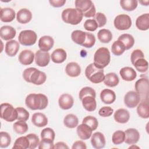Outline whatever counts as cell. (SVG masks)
<instances>
[{"mask_svg":"<svg viewBox=\"0 0 149 149\" xmlns=\"http://www.w3.org/2000/svg\"><path fill=\"white\" fill-rule=\"evenodd\" d=\"M13 129L16 133L23 134L27 132L29 129V127L28 125L25 121L18 120L14 123L13 125Z\"/></svg>","mask_w":149,"mask_h":149,"instance_id":"41","label":"cell"},{"mask_svg":"<svg viewBox=\"0 0 149 149\" xmlns=\"http://www.w3.org/2000/svg\"><path fill=\"white\" fill-rule=\"evenodd\" d=\"M54 141L46 140L41 139L38 144V148L39 149H51L54 148Z\"/></svg>","mask_w":149,"mask_h":149,"instance_id":"52","label":"cell"},{"mask_svg":"<svg viewBox=\"0 0 149 149\" xmlns=\"http://www.w3.org/2000/svg\"><path fill=\"white\" fill-rule=\"evenodd\" d=\"M126 50L124 44L120 41L117 40L113 42L111 47V51L113 55L120 56L123 54Z\"/></svg>","mask_w":149,"mask_h":149,"instance_id":"40","label":"cell"},{"mask_svg":"<svg viewBox=\"0 0 149 149\" xmlns=\"http://www.w3.org/2000/svg\"><path fill=\"white\" fill-rule=\"evenodd\" d=\"M71 38L73 42L82 46L86 41V32L79 30H74L71 34Z\"/></svg>","mask_w":149,"mask_h":149,"instance_id":"33","label":"cell"},{"mask_svg":"<svg viewBox=\"0 0 149 149\" xmlns=\"http://www.w3.org/2000/svg\"><path fill=\"white\" fill-rule=\"evenodd\" d=\"M113 112V109L110 107H103L100 109L98 111V114L102 117H109Z\"/></svg>","mask_w":149,"mask_h":149,"instance_id":"53","label":"cell"},{"mask_svg":"<svg viewBox=\"0 0 149 149\" xmlns=\"http://www.w3.org/2000/svg\"><path fill=\"white\" fill-rule=\"evenodd\" d=\"M97 37L100 42L102 43H108L112 39V34L110 30L102 29L98 31Z\"/></svg>","mask_w":149,"mask_h":149,"instance_id":"36","label":"cell"},{"mask_svg":"<svg viewBox=\"0 0 149 149\" xmlns=\"http://www.w3.org/2000/svg\"><path fill=\"white\" fill-rule=\"evenodd\" d=\"M91 143L92 146L95 149L102 148L105 146V138L101 132H95L91 135Z\"/></svg>","mask_w":149,"mask_h":149,"instance_id":"14","label":"cell"},{"mask_svg":"<svg viewBox=\"0 0 149 149\" xmlns=\"http://www.w3.org/2000/svg\"><path fill=\"white\" fill-rule=\"evenodd\" d=\"M94 19L98 25V27H102L105 25L107 23V17L106 16L101 12L96 13L94 17Z\"/></svg>","mask_w":149,"mask_h":149,"instance_id":"48","label":"cell"},{"mask_svg":"<svg viewBox=\"0 0 149 149\" xmlns=\"http://www.w3.org/2000/svg\"><path fill=\"white\" fill-rule=\"evenodd\" d=\"M120 5L123 10L130 12L137 8L138 1L136 0H121L120 1Z\"/></svg>","mask_w":149,"mask_h":149,"instance_id":"39","label":"cell"},{"mask_svg":"<svg viewBox=\"0 0 149 149\" xmlns=\"http://www.w3.org/2000/svg\"><path fill=\"white\" fill-rule=\"evenodd\" d=\"M16 34L15 28L10 26H3L0 29V36L5 41H10L13 39Z\"/></svg>","mask_w":149,"mask_h":149,"instance_id":"20","label":"cell"},{"mask_svg":"<svg viewBox=\"0 0 149 149\" xmlns=\"http://www.w3.org/2000/svg\"><path fill=\"white\" fill-rule=\"evenodd\" d=\"M139 2H140L142 5L148 6V3H149V1H148V0H147V1H140Z\"/></svg>","mask_w":149,"mask_h":149,"instance_id":"58","label":"cell"},{"mask_svg":"<svg viewBox=\"0 0 149 149\" xmlns=\"http://www.w3.org/2000/svg\"><path fill=\"white\" fill-rule=\"evenodd\" d=\"M76 8L86 17H94L96 14L95 7L91 0H76Z\"/></svg>","mask_w":149,"mask_h":149,"instance_id":"6","label":"cell"},{"mask_svg":"<svg viewBox=\"0 0 149 149\" xmlns=\"http://www.w3.org/2000/svg\"><path fill=\"white\" fill-rule=\"evenodd\" d=\"M113 118L115 120L119 123H126L130 119L129 111L124 108H120L114 113Z\"/></svg>","mask_w":149,"mask_h":149,"instance_id":"24","label":"cell"},{"mask_svg":"<svg viewBox=\"0 0 149 149\" xmlns=\"http://www.w3.org/2000/svg\"><path fill=\"white\" fill-rule=\"evenodd\" d=\"M19 42L16 40H12L6 42L5 47V51L8 56H14L19 51Z\"/></svg>","mask_w":149,"mask_h":149,"instance_id":"25","label":"cell"},{"mask_svg":"<svg viewBox=\"0 0 149 149\" xmlns=\"http://www.w3.org/2000/svg\"><path fill=\"white\" fill-rule=\"evenodd\" d=\"M11 143V137L9 133L5 132H0V147L6 148Z\"/></svg>","mask_w":149,"mask_h":149,"instance_id":"44","label":"cell"},{"mask_svg":"<svg viewBox=\"0 0 149 149\" xmlns=\"http://www.w3.org/2000/svg\"><path fill=\"white\" fill-rule=\"evenodd\" d=\"M85 75L88 80L94 84L101 83L104 81L105 77L104 70L95 67L93 63H90L86 67Z\"/></svg>","mask_w":149,"mask_h":149,"instance_id":"5","label":"cell"},{"mask_svg":"<svg viewBox=\"0 0 149 149\" xmlns=\"http://www.w3.org/2000/svg\"><path fill=\"white\" fill-rule=\"evenodd\" d=\"M137 28L141 31H146L149 29V13H144L139 16L136 20Z\"/></svg>","mask_w":149,"mask_h":149,"instance_id":"28","label":"cell"},{"mask_svg":"<svg viewBox=\"0 0 149 149\" xmlns=\"http://www.w3.org/2000/svg\"><path fill=\"white\" fill-rule=\"evenodd\" d=\"M54 40L53 38L49 36H44L38 40V47L40 50L45 52L49 51L54 46Z\"/></svg>","mask_w":149,"mask_h":149,"instance_id":"17","label":"cell"},{"mask_svg":"<svg viewBox=\"0 0 149 149\" xmlns=\"http://www.w3.org/2000/svg\"><path fill=\"white\" fill-rule=\"evenodd\" d=\"M132 65L135 67L137 71L141 73L147 72L148 69V63L144 57L137 59Z\"/></svg>","mask_w":149,"mask_h":149,"instance_id":"37","label":"cell"},{"mask_svg":"<svg viewBox=\"0 0 149 149\" xmlns=\"http://www.w3.org/2000/svg\"><path fill=\"white\" fill-rule=\"evenodd\" d=\"M95 43V38L94 34L86 32V38L84 44L82 45L84 47L90 48L94 45Z\"/></svg>","mask_w":149,"mask_h":149,"instance_id":"50","label":"cell"},{"mask_svg":"<svg viewBox=\"0 0 149 149\" xmlns=\"http://www.w3.org/2000/svg\"><path fill=\"white\" fill-rule=\"evenodd\" d=\"M136 91L139 94L141 101H148L149 82L147 78H141L136 81L134 85Z\"/></svg>","mask_w":149,"mask_h":149,"instance_id":"9","label":"cell"},{"mask_svg":"<svg viewBox=\"0 0 149 149\" xmlns=\"http://www.w3.org/2000/svg\"><path fill=\"white\" fill-rule=\"evenodd\" d=\"M58 104L61 109L64 110L69 109L74 104V99L73 97L69 94H63L59 98Z\"/></svg>","mask_w":149,"mask_h":149,"instance_id":"16","label":"cell"},{"mask_svg":"<svg viewBox=\"0 0 149 149\" xmlns=\"http://www.w3.org/2000/svg\"><path fill=\"white\" fill-rule=\"evenodd\" d=\"M95 98V97L93 95H88L84 97L81 100L83 107L86 111L88 112H93L95 110L97 102Z\"/></svg>","mask_w":149,"mask_h":149,"instance_id":"21","label":"cell"},{"mask_svg":"<svg viewBox=\"0 0 149 149\" xmlns=\"http://www.w3.org/2000/svg\"><path fill=\"white\" fill-rule=\"evenodd\" d=\"M25 104L31 110H42L47 107L48 100L47 97L43 94L31 93L26 97Z\"/></svg>","mask_w":149,"mask_h":149,"instance_id":"1","label":"cell"},{"mask_svg":"<svg viewBox=\"0 0 149 149\" xmlns=\"http://www.w3.org/2000/svg\"><path fill=\"white\" fill-rule=\"evenodd\" d=\"M93 95L94 97H95L96 96V93L95 91V90L90 87H84L83 88H82L80 91H79V97L80 100H81L84 97L86 96V95Z\"/></svg>","mask_w":149,"mask_h":149,"instance_id":"49","label":"cell"},{"mask_svg":"<svg viewBox=\"0 0 149 149\" xmlns=\"http://www.w3.org/2000/svg\"><path fill=\"white\" fill-rule=\"evenodd\" d=\"M84 28L88 31H94L98 28V25L94 19H87L84 23Z\"/></svg>","mask_w":149,"mask_h":149,"instance_id":"51","label":"cell"},{"mask_svg":"<svg viewBox=\"0 0 149 149\" xmlns=\"http://www.w3.org/2000/svg\"><path fill=\"white\" fill-rule=\"evenodd\" d=\"M118 40L121 41L125 45L126 50L130 49L134 44V37L129 34H122L118 37Z\"/></svg>","mask_w":149,"mask_h":149,"instance_id":"35","label":"cell"},{"mask_svg":"<svg viewBox=\"0 0 149 149\" xmlns=\"http://www.w3.org/2000/svg\"><path fill=\"white\" fill-rule=\"evenodd\" d=\"M79 119L77 117L72 113L66 115L63 119V124L65 126L70 129H73L77 126Z\"/></svg>","mask_w":149,"mask_h":149,"instance_id":"34","label":"cell"},{"mask_svg":"<svg viewBox=\"0 0 149 149\" xmlns=\"http://www.w3.org/2000/svg\"><path fill=\"white\" fill-rule=\"evenodd\" d=\"M29 142H30V149H34L36 148L40 143V139L38 136L34 133H30L27 136Z\"/></svg>","mask_w":149,"mask_h":149,"instance_id":"46","label":"cell"},{"mask_svg":"<svg viewBox=\"0 0 149 149\" xmlns=\"http://www.w3.org/2000/svg\"><path fill=\"white\" fill-rule=\"evenodd\" d=\"M137 112L140 117L148 119L149 118L148 101H141V102H139L137 107Z\"/></svg>","mask_w":149,"mask_h":149,"instance_id":"32","label":"cell"},{"mask_svg":"<svg viewBox=\"0 0 149 149\" xmlns=\"http://www.w3.org/2000/svg\"><path fill=\"white\" fill-rule=\"evenodd\" d=\"M37 38L36 33L31 30H22L19 34V42L24 46H31L34 45Z\"/></svg>","mask_w":149,"mask_h":149,"instance_id":"8","label":"cell"},{"mask_svg":"<svg viewBox=\"0 0 149 149\" xmlns=\"http://www.w3.org/2000/svg\"><path fill=\"white\" fill-rule=\"evenodd\" d=\"M111 54L109 49L105 47L98 48L94 55V65L99 69H104L110 62Z\"/></svg>","mask_w":149,"mask_h":149,"instance_id":"3","label":"cell"},{"mask_svg":"<svg viewBox=\"0 0 149 149\" xmlns=\"http://www.w3.org/2000/svg\"><path fill=\"white\" fill-rule=\"evenodd\" d=\"M32 13L30 10L26 8L20 9L16 14L17 21L21 24H26L31 21Z\"/></svg>","mask_w":149,"mask_h":149,"instance_id":"22","label":"cell"},{"mask_svg":"<svg viewBox=\"0 0 149 149\" xmlns=\"http://www.w3.org/2000/svg\"><path fill=\"white\" fill-rule=\"evenodd\" d=\"M125 134L122 130H116L115 132L112 136V143L115 145H119L125 141Z\"/></svg>","mask_w":149,"mask_h":149,"instance_id":"42","label":"cell"},{"mask_svg":"<svg viewBox=\"0 0 149 149\" xmlns=\"http://www.w3.org/2000/svg\"><path fill=\"white\" fill-rule=\"evenodd\" d=\"M36 63L40 67H45L48 65L50 61V55L48 52L38 50L35 54Z\"/></svg>","mask_w":149,"mask_h":149,"instance_id":"13","label":"cell"},{"mask_svg":"<svg viewBox=\"0 0 149 149\" xmlns=\"http://www.w3.org/2000/svg\"><path fill=\"white\" fill-rule=\"evenodd\" d=\"M54 149H60V148L65 149V148H69V147L67 146V144L65 143L63 141H59L54 145Z\"/></svg>","mask_w":149,"mask_h":149,"instance_id":"57","label":"cell"},{"mask_svg":"<svg viewBox=\"0 0 149 149\" xmlns=\"http://www.w3.org/2000/svg\"><path fill=\"white\" fill-rule=\"evenodd\" d=\"M100 98L104 104H111L116 100V94L113 90L105 88L101 91Z\"/></svg>","mask_w":149,"mask_h":149,"instance_id":"23","label":"cell"},{"mask_svg":"<svg viewBox=\"0 0 149 149\" xmlns=\"http://www.w3.org/2000/svg\"><path fill=\"white\" fill-rule=\"evenodd\" d=\"M23 77L26 81L37 86L44 84L47 80L46 74L36 68L26 69L23 71Z\"/></svg>","mask_w":149,"mask_h":149,"instance_id":"2","label":"cell"},{"mask_svg":"<svg viewBox=\"0 0 149 149\" xmlns=\"http://www.w3.org/2000/svg\"><path fill=\"white\" fill-rule=\"evenodd\" d=\"M35 55L31 50L25 49L20 52L18 59L20 63L23 65H29L31 64L34 59Z\"/></svg>","mask_w":149,"mask_h":149,"instance_id":"15","label":"cell"},{"mask_svg":"<svg viewBox=\"0 0 149 149\" xmlns=\"http://www.w3.org/2000/svg\"><path fill=\"white\" fill-rule=\"evenodd\" d=\"M77 133L79 138L81 140H86L91 137L93 130L88 125L81 123L77 126Z\"/></svg>","mask_w":149,"mask_h":149,"instance_id":"18","label":"cell"},{"mask_svg":"<svg viewBox=\"0 0 149 149\" xmlns=\"http://www.w3.org/2000/svg\"><path fill=\"white\" fill-rule=\"evenodd\" d=\"M41 139H46L51 141H54L55 133L54 130L50 127H46L41 132Z\"/></svg>","mask_w":149,"mask_h":149,"instance_id":"45","label":"cell"},{"mask_svg":"<svg viewBox=\"0 0 149 149\" xmlns=\"http://www.w3.org/2000/svg\"><path fill=\"white\" fill-rule=\"evenodd\" d=\"M61 17L66 23L77 25L81 22L83 15L76 8H66L62 11Z\"/></svg>","mask_w":149,"mask_h":149,"instance_id":"4","label":"cell"},{"mask_svg":"<svg viewBox=\"0 0 149 149\" xmlns=\"http://www.w3.org/2000/svg\"><path fill=\"white\" fill-rule=\"evenodd\" d=\"M49 2L53 7L59 8L65 5L66 3V0H49Z\"/></svg>","mask_w":149,"mask_h":149,"instance_id":"56","label":"cell"},{"mask_svg":"<svg viewBox=\"0 0 149 149\" xmlns=\"http://www.w3.org/2000/svg\"><path fill=\"white\" fill-rule=\"evenodd\" d=\"M103 81L105 86L109 87H114L118 84L119 79L116 73L111 72L107 73L105 76Z\"/></svg>","mask_w":149,"mask_h":149,"instance_id":"31","label":"cell"},{"mask_svg":"<svg viewBox=\"0 0 149 149\" xmlns=\"http://www.w3.org/2000/svg\"><path fill=\"white\" fill-rule=\"evenodd\" d=\"M141 101L139 94L134 91H128L124 97V102L126 106L129 108H134L137 106Z\"/></svg>","mask_w":149,"mask_h":149,"instance_id":"11","label":"cell"},{"mask_svg":"<svg viewBox=\"0 0 149 149\" xmlns=\"http://www.w3.org/2000/svg\"><path fill=\"white\" fill-rule=\"evenodd\" d=\"M1 118L3 120L12 122L17 119V112L16 108L9 103H2L0 105Z\"/></svg>","mask_w":149,"mask_h":149,"instance_id":"7","label":"cell"},{"mask_svg":"<svg viewBox=\"0 0 149 149\" xmlns=\"http://www.w3.org/2000/svg\"><path fill=\"white\" fill-rule=\"evenodd\" d=\"M30 142L27 136H22L17 138L12 147V148L27 149L29 148Z\"/></svg>","mask_w":149,"mask_h":149,"instance_id":"38","label":"cell"},{"mask_svg":"<svg viewBox=\"0 0 149 149\" xmlns=\"http://www.w3.org/2000/svg\"><path fill=\"white\" fill-rule=\"evenodd\" d=\"M31 122L36 126L42 127L47 126L48 124V118L44 113L36 112L33 114Z\"/></svg>","mask_w":149,"mask_h":149,"instance_id":"29","label":"cell"},{"mask_svg":"<svg viewBox=\"0 0 149 149\" xmlns=\"http://www.w3.org/2000/svg\"><path fill=\"white\" fill-rule=\"evenodd\" d=\"M66 52L62 48H57L55 49L51 56L52 61L55 63H63L66 59Z\"/></svg>","mask_w":149,"mask_h":149,"instance_id":"30","label":"cell"},{"mask_svg":"<svg viewBox=\"0 0 149 149\" xmlns=\"http://www.w3.org/2000/svg\"><path fill=\"white\" fill-rule=\"evenodd\" d=\"M1 20L5 23L12 22L16 16L15 10L10 8H3L1 9Z\"/></svg>","mask_w":149,"mask_h":149,"instance_id":"27","label":"cell"},{"mask_svg":"<svg viewBox=\"0 0 149 149\" xmlns=\"http://www.w3.org/2000/svg\"><path fill=\"white\" fill-rule=\"evenodd\" d=\"M125 141L129 145L136 144L140 139V133L139 131L134 128H129L125 132Z\"/></svg>","mask_w":149,"mask_h":149,"instance_id":"12","label":"cell"},{"mask_svg":"<svg viewBox=\"0 0 149 149\" xmlns=\"http://www.w3.org/2000/svg\"><path fill=\"white\" fill-rule=\"evenodd\" d=\"M119 74L122 79L127 81H133L137 77V73L135 70L129 66L122 68L119 71Z\"/></svg>","mask_w":149,"mask_h":149,"instance_id":"19","label":"cell"},{"mask_svg":"<svg viewBox=\"0 0 149 149\" xmlns=\"http://www.w3.org/2000/svg\"><path fill=\"white\" fill-rule=\"evenodd\" d=\"M17 112V120L26 121L29 119L30 113L29 112L23 107H17L16 108Z\"/></svg>","mask_w":149,"mask_h":149,"instance_id":"47","label":"cell"},{"mask_svg":"<svg viewBox=\"0 0 149 149\" xmlns=\"http://www.w3.org/2000/svg\"><path fill=\"white\" fill-rule=\"evenodd\" d=\"M72 149H86L87 146L85 143H84L83 141L78 140L75 141L72 147Z\"/></svg>","mask_w":149,"mask_h":149,"instance_id":"55","label":"cell"},{"mask_svg":"<svg viewBox=\"0 0 149 149\" xmlns=\"http://www.w3.org/2000/svg\"><path fill=\"white\" fill-rule=\"evenodd\" d=\"M113 24L115 27L119 30H126L130 28L132 24V21L129 15L120 14L115 17Z\"/></svg>","mask_w":149,"mask_h":149,"instance_id":"10","label":"cell"},{"mask_svg":"<svg viewBox=\"0 0 149 149\" xmlns=\"http://www.w3.org/2000/svg\"><path fill=\"white\" fill-rule=\"evenodd\" d=\"M82 123L88 125L93 130L97 129L98 126V122L96 118L93 116H87L83 119Z\"/></svg>","mask_w":149,"mask_h":149,"instance_id":"43","label":"cell"},{"mask_svg":"<svg viewBox=\"0 0 149 149\" xmlns=\"http://www.w3.org/2000/svg\"><path fill=\"white\" fill-rule=\"evenodd\" d=\"M65 72L68 76L71 77H76L80 74L81 68L77 63L71 62L66 65Z\"/></svg>","mask_w":149,"mask_h":149,"instance_id":"26","label":"cell"},{"mask_svg":"<svg viewBox=\"0 0 149 149\" xmlns=\"http://www.w3.org/2000/svg\"><path fill=\"white\" fill-rule=\"evenodd\" d=\"M143 57H144V55L141 50L139 49H135L132 52L130 55L131 62L133 64L136 60H137L140 58H143Z\"/></svg>","mask_w":149,"mask_h":149,"instance_id":"54","label":"cell"}]
</instances>
